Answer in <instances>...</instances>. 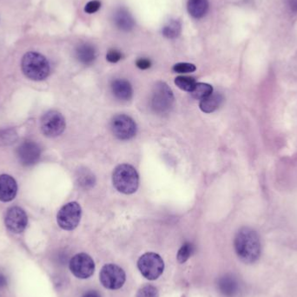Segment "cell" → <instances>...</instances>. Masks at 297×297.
<instances>
[{
	"label": "cell",
	"mask_w": 297,
	"mask_h": 297,
	"mask_svg": "<svg viewBox=\"0 0 297 297\" xmlns=\"http://www.w3.org/2000/svg\"><path fill=\"white\" fill-rule=\"evenodd\" d=\"M236 255L243 263H256L261 256V241L258 234L249 227L240 229L234 240Z\"/></svg>",
	"instance_id": "obj_1"
},
{
	"label": "cell",
	"mask_w": 297,
	"mask_h": 297,
	"mask_svg": "<svg viewBox=\"0 0 297 297\" xmlns=\"http://www.w3.org/2000/svg\"><path fill=\"white\" fill-rule=\"evenodd\" d=\"M112 183L118 192L130 195L137 192L139 185V176L133 166L127 164H120L114 170Z\"/></svg>",
	"instance_id": "obj_2"
},
{
	"label": "cell",
	"mask_w": 297,
	"mask_h": 297,
	"mask_svg": "<svg viewBox=\"0 0 297 297\" xmlns=\"http://www.w3.org/2000/svg\"><path fill=\"white\" fill-rule=\"evenodd\" d=\"M22 71L28 79L41 81L50 74V65L45 57L38 52L30 51L24 54L21 63Z\"/></svg>",
	"instance_id": "obj_3"
},
{
	"label": "cell",
	"mask_w": 297,
	"mask_h": 297,
	"mask_svg": "<svg viewBox=\"0 0 297 297\" xmlns=\"http://www.w3.org/2000/svg\"><path fill=\"white\" fill-rule=\"evenodd\" d=\"M151 108L159 115L171 111L174 103V95L171 88L164 82H158L154 86L151 96Z\"/></svg>",
	"instance_id": "obj_4"
},
{
	"label": "cell",
	"mask_w": 297,
	"mask_h": 297,
	"mask_svg": "<svg viewBox=\"0 0 297 297\" xmlns=\"http://www.w3.org/2000/svg\"><path fill=\"white\" fill-rule=\"evenodd\" d=\"M137 267L146 279L156 280L164 272V260L156 253H146L138 260Z\"/></svg>",
	"instance_id": "obj_5"
},
{
	"label": "cell",
	"mask_w": 297,
	"mask_h": 297,
	"mask_svg": "<svg viewBox=\"0 0 297 297\" xmlns=\"http://www.w3.org/2000/svg\"><path fill=\"white\" fill-rule=\"evenodd\" d=\"M81 215V206L77 201H71L63 206L58 211L57 215L58 225L65 230H73L79 225Z\"/></svg>",
	"instance_id": "obj_6"
},
{
	"label": "cell",
	"mask_w": 297,
	"mask_h": 297,
	"mask_svg": "<svg viewBox=\"0 0 297 297\" xmlns=\"http://www.w3.org/2000/svg\"><path fill=\"white\" fill-rule=\"evenodd\" d=\"M113 135L120 140H130L137 134V123L130 116L120 114L113 117L110 122Z\"/></svg>",
	"instance_id": "obj_7"
},
{
	"label": "cell",
	"mask_w": 297,
	"mask_h": 297,
	"mask_svg": "<svg viewBox=\"0 0 297 297\" xmlns=\"http://www.w3.org/2000/svg\"><path fill=\"white\" fill-rule=\"evenodd\" d=\"M42 132L48 137H56L65 130V119L61 113L50 110L42 116L40 122Z\"/></svg>",
	"instance_id": "obj_8"
},
{
	"label": "cell",
	"mask_w": 297,
	"mask_h": 297,
	"mask_svg": "<svg viewBox=\"0 0 297 297\" xmlns=\"http://www.w3.org/2000/svg\"><path fill=\"white\" fill-rule=\"evenodd\" d=\"M100 282L108 290H118L125 283V273L115 264H107L101 270Z\"/></svg>",
	"instance_id": "obj_9"
},
{
	"label": "cell",
	"mask_w": 297,
	"mask_h": 297,
	"mask_svg": "<svg viewBox=\"0 0 297 297\" xmlns=\"http://www.w3.org/2000/svg\"><path fill=\"white\" fill-rule=\"evenodd\" d=\"M70 270L80 279H86L93 276L95 271V263L93 258L86 253H80L72 257L70 262Z\"/></svg>",
	"instance_id": "obj_10"
},
{
	"label": "cell",
	"mask_w": 297,
	"mask_h": 297,
	"mask_svg": "<svg viewBox=\"0 0 297 297\" xmlns=\"http://www.w3.org/2000/svg\"><path fill=\"white\" fill-rule=\"evenodd\" d=\"M27 223V215L24 209L19 207L9 208L5 216V225L10 231L16 234L23 232Z\"/></svg>",
	"instance_id": "obj_11"
},
{
	"label": "cell",
	"mask_w": 297,
	"mask_h": 297,
	"mask_svg": "<svg viewBox=\"0 0 297 297\" xmlns=\"http://www.w3.org/2000/svg\"><path fill=\"white\" fill-rule=\"evenodd\" d=\"M40 156V148L34 142H24L17 149V157L21 164L25 166H30L36 164L39 160Z\"/></svg>",
	"instance_id": "obj_12"
},
{
	"label": "cell",
	"mask_w": 297,
	"mask_h": 297,
	"mask_svg": "<svg viewBox=\"0 0 297 297\" xmlns=\"http://www.w3.org/2000/svg\"><path fill=\"white\" fill-rule=\"evenodd\" d=\"M217 288L223 297H236L241 291V284L235 276L227 274L219 278Z\"/></svg>",
	"instance_id": "obj_13"
},
{
	"label": "cell",
	"mask_w": 297,
	"mask_h": 297,
	"mask_svg": "<svg viewBox=\"0 0 297 297\" xmlns=\"http://www.w3.org/2000/svg\"><path fill=\"white\" fill-rule=\"evenodd\" d=\"M17 185L12 177L9 175L0 176V201H10L17 195Z\"/></svg>",
	"instance_id": "obj_14"
},
{
	"label": "cell",
	"mask_w": 297,
	"mask_h": 297,
	"mask_svg": "<svg viewBox=\"0 0 297 297\" xmlns=\"http://www.w3.org/2000/svg\"><path fill=\"white\" fill-rule=\"evenodd\" d=\"M113 95L121 101H129L133 96V89L125 79H116L111 84Z\"/></svg>",
	"instance_id": "obj_15"
},
{
	"label": "cell",
	"mask_w": 297,
	"mask_h": 297,
	"mask_svg": "<svg viewBox=\"0 0 297 297\" xmlns=\"http://www.w3.org/2000/svg\"><path fill=\"white\" fill-rule=\"evenodd\" d=\"M114 23L116 27L124 31L132 30L135 25L133 17L124 8H119L118 10H116L114 14Z\"/></svg>",
	"instance_id": "obj_16"
},
{
	"label": "cell",
	"mask_w": 297,
	"mask_h": 297,
	"mask_svg": "<svg viewBox=\"0 0 297 297\" xmlns=\"http://www.w3.org/2000/svg\"><path fill=\"white\" fill-rule=\"evenodd\" d=\"M223 102V96L221 93H212L206 99L200 101V109L205 113L214 112L222 105Z\"/></svg>",
	"instance_id": "obj_17"
},
{
	"label": "cell",
	"mask_w": 297,
	"mask_h": 297,
	"mask_svg": "<svg viewBox=\"0 0 297 297\" xmlns=\"http://www.w3.org/2000/svg\"><path fill=\"white\" fill-rule=\"evenodd\" d=\"M76 56L79 61L81 62L84 65H91L96 58V50L93 45L84 44L77 48Z\"/></svg>",
	"instance_id": "obj_18"
},
{
	"label": "cell",
	"mask_w": 297,
	"mask_h": 297,
	"mask_svg": "<svg viewBox=\"0 0 297 297\" xmlns=\"http://www.w3.org/2000/svg\"><path fill=\"white\" fill-rule=\"evenodd\" d=\"M208 10V0H189L188 10L192 17L201 18Z\"/></svg>",
	"instance_id": "obj_19"
},
{
	"label": "cell",
	"mask_w": 297,
	"mask_h": 297,
	"mask_svg": "<svg viewBox=\"0 0 297 297\" xmlns=\"http://www.w3.org/2000/svg\"><path fill=\"white\" fill-rule=\"evenodd\" d=\"M77 178H78V184L79 186L85 190L93 188L96 184L95 176L87 169L79 171Z\"/></svg>",
	"instance_id": "obj_20"
},
{
	"label": "cell",
	"mask_w": 297,
	"mask_h": 297,
	"mask_svg": "<svg viewBox=\"0 0 297 297\" xmlns=\"http://www.w3.org/2000/svg\"><path fill=\"white\" fill-rule=\"evenodd\" d=\"M213 93V87L205 83H197L194 89L192 91V95L194 99L202 100L209 96Z\"/></svg>",
	"instance_id": "obj_21"
},
{
	"label": "cell",
	"mask_w": 297,
	"mask_h": 297,
	"mask_svg": "<svg viewBox=\"0 0 297 297\" xmlns=\"http://www.w3.org/2000/svg\"><path fill=\"white\" fill-rule=\"evenodd\" d=\"M181 31L182 25L180 22L178 20H172L164 26L163 29V34L166 38L173 39V38H178L181 33Z\"/></svg>",
	"instance_id": "obj_22"
},
{
	"label": "cell",
	"mask_w": 297,
	"mask_h": 297,
	"mask_svg": "<svg viewBox=\"0 0 297 297\" xmlns=\"http://www.w3.org/2000/svg\"><path fill=\"white\" fill-rule=\"evenodd\" d=\"M175 84L179 89L185 91V92H188V93H192L197 82L193 78L180 76V77H178L177 79H175Z\"/></svg>",
	"instance_id": "obj_23"
},
{
	"label": "cell",
	"mask_w": 297,
	"mask_h": 297,
	"mask_svg": "<svg viewBox=\"0 0 297 297\" xmlns=\"http://www.w3.org/2000/svg\"><path fill=\"white\" fill-rule=\"evenodd\" d=\"M194 252V246L192 243H186L179 249L178 254V263H185Z\"/></svg>",
	"instance_id": "obj_24"
},
{
	"label": "cell",
	"mask_w": 297,
	"mask_h": 297,
	"mask_svg": "<svg viewBox=\"0 0 297 297\" xmlns=\"http://www.w3.org/2000/svg\"><path fill=\"white\" fill-rule=\"evenodd\" d=\"M17 133L12 129L2 130L0 132V141H1V143H3V144H12L15 141L17 140Z\"/></svg>",
	"instance_id": "obj_25"
},
{
	"label": "cell",
	"mask_w": 297,
	"mask_h": 297,
	"mask_svg": "<svg viewBox=\"0 0 297 297\" xmlns=\"http://www.w3.org/2000/svg\"><path fill=\"white\" fill-rule=\"evenodd\" d=\"M137 297H159V294L157 288L152 285H146L138 291Z\"/></svg>",
	"instance_id": "obj_26"
},
{
	"label": "cell",
	"mask_w": 297,
	"mask_h": 297,
	"mask_svg": "<svg viewBox=\"0 0 297 297\" xmlns=\"http://www.w3.org/2000/svg\"><path fill=\"white\" fill-rule=\"evenodd\" d=\"M197 68L194 65L189 63H179L174 65L173 71L177 73H191L195 72Z\"/></svg>",
	"instance_id": "obj_27"
},
{
	"label": "cell",
	"mask_w": 297,
	"mask_h": 297,
	"mask_svg": "<svg viewBox=\"0 0 297 297\" xmlns=\"http://www.w3.org/2000/svg\"><path fill=\"white\" fill-rule=\"evenodd\" d=\"M100 6H101V3L99 0H93L86 4L85 10L87 13L93 14L98 11Z\"/></svg>",
	"instance_id": "obj_28"
},
{
	"label": "cell",
	"mask_w": 297,
	"mask_h": 297,
	"mask_svg": "<svg viewBox=\"0 0 297 297\" xmlns=\"http://www.w3.org/2000/svg\"><path fill=\"white\" fill-rule=\"evenodd\" d=\"M106 58L109 63H117L122 58V54L116 50H111L106 55Z\"/></svg>",
	"instance_id": "obj_29"
},
{
	"label": "cell",
	"mask_w": 297,
	"mask_h": 297,
	"mask_svg": "<svg viewBox=\"0 0 297 297\" xmlns=\"http://www.w3.org/2000/svg\"><path fill=\"white\" fill-rule=\"evenodd\" d=\"M136 65L141 70H147V69L150 68L151 62L147 58H140V59L137 60Z\"/></svg>",
	"instance_id": "obj_30"
},
{
	"label": "cell",
	"mask_w": 297,
	"mask_h": 297,
	"mask_svg": "<svg viewBox=\"0 0 297 297\" xmlns=\"http://www.w3.org/2000/svg\"><path fill=\"white\" fill-rule=\"evenodd\" d=\"M287 3L289 8L297 13V0H287Z\"/></svg>",
	"instance_id": "obj_31"
},
{
	"label": "cell",
	"mask_w": 297,
	"mask_h": 297,
	"mask_svg": "<svg viewBox=\"0 0 297 297\" xmlns=\"http://www.w3.org/2000/svg\"><path fill=\"white\" fill-rule=\"evenodd\" d=\"M82 297H100V295L96 292V291H89V292H87L86 294L84 295Z\"/></svg>",
	"instance_id": "obj_32"
},
{
	"label": "cell",
	"mask_w": 297,
	"mask_h": 297,
	"mask_svg": "<svg viewBox=\"0 0 297 297\" xmlns=\"http://www.w3.org/2000/svg\"><path fill=\"white\" fill-rule=\"evenodd\" d=\"M6 284V280H5V278L4 277H3L2 275H0V288L3 287Z\"/></svg>",
	"instance_id": "obj_33"
}]
</instances>
